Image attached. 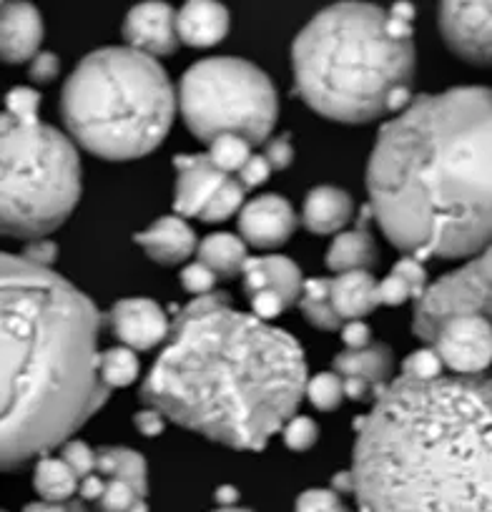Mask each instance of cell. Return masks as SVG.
Segmentation results:
<instances>
[{"label":"cell","instance_id":"6da1fadb","mask_svg":"<svg viewBox=\"0 0 492 512\" xmlns=\"http://www.w3.org/2000/svg\"><path fill=\"white\" fill-rule=\"evenodd\" d=\"M369 211L387 239L422 262L485 251L490 204V91L417 96L382 126L367 166Z\"/></svg>","mask_w":492,"mask_h":512},{"label":"cell","instance_id":"7a4b0ae2","mask_svg":"<svg viewBox=\"0 0 492 512\" xmlns=\"http://www.w3.org/2000/svg\"><path fill=\"white\" fill-rule=\"evenodd\" d=\"M307 359L292 334L209 292L176 314L141 400L234 450H264L297 415Z\"/></svg>","mask_w":492,"mask_h":512},{"label":"cell","instance_id":"3957f363","mask_svg":"<svg viewBox=\"0 0 492 512\" xmlns=\"http://www.w3.org/2000/svg\"><path fill=\"white\" fill-rule=\"evenodd\" d=\"M98 329L96 304L61 274L0 251V470L46 457L108 400Z\"/></svg>","mask_w":492,"mask_h":512},{"label":"cell","instance_id":"277c9868","mask_svg":"<svg viewBox=\"0 0 492 512\" xmlns=\"http://www.w3.org/2000/svg\"><path fill=\"white\" fill-rule=\"evenodd\" d=\"M354 422L359 512H490V379L397 377Z\"/></svg>","mask_w":492,"mask_h":512},{"label":"cell","instance_id":"5b68a950","mask_svg":"<svg viewBox=\"0 0 492 512\" xmlns=\"http://www.w3.org/2000/svg\"><path fill=\"white\" fill-rule=\"evenodd\" d=\"M297 93L322 116L364 123L387 113V98L410 88L415 43L387 36L375 3H337L299 31L292 48Z\"/></svg>","mask_w":492,"mask_h":512},{"label":"cell","instance_id":"8992f818","mask_svg":"<svg viewBox=\"0 0 492 512\" xmlns=\"http://www.w3.org/2000/svg\"><path fill=\"white\" fill-rule=\"evenodd\" d=\"M176 93L156 58L134 48L88 53L61 93V116L73 139L108 161L151 154L169 134Z\"/></svg>","mask_w":492,"mask_h":512},{"label":"cell","instance_id":"52a82bcc","mask_svg":"<svg viewBox=\"0 0 492 512\" xmlns=\"http://www.w3.org/2000/svg\"><path fill=\"white\" fill-rule=\"evenodd\" d=\"M81 199V161L68 136L38 116L0 113V234L46 239Z\"/></svg>","mask_w":492,"mask_h":512},{"label":"cell","instance_id":"ba28073f","mask_svg":"<svg viewBox=\"0 0 492 512\" xmlns=\"http://www.w3.org/2000/svg\"><path fill=\"white\" fill-rule=\"evenodd\" d=\"M179 106L196 139L211 144L219 136H239L262 144L279 116L272 78L241 58H206L184 73Z\"/></svg>","mask_w":492,"mask_h":512},{"label":"cell","instance_id":"9c48e42d","mask_svg":"<svg viewBox=\"0 0 492 512\" xmlns=\"http://www.w3.org/2000/svg\"><path fill=\"white\" fill-rule=\"evenodd\" d=\"M490 314V249L480 251L470 264L447 274L420 294L412 319L417 339L432 344L437 334L460 317Z\"/></svg>","mask_w":492,"mask_h":512},{"label":"cell","instance_id":"30bf717a","mask_svg":"<svg viewBox=\"0 0 492 512\" xmlns=\"http://www.w3.org/2000/svg\"><path fill=\"white\" fill-rule=\"evenodd\" d=\"M442 367H450L460 377H477L490 367L492 334L487 317H460L445 324L432 342Z\"/></svg>","mask_w":492,"mask_h":512},{"label":"cell","instance_id":"8fae6325","mask_svg":"<svg viewBox=\"0 0 492 512\" xmlns=\"http://www.w3.org/2000/svg\"><path fill=\"white\" fill-rule=\"evenodd\" d=\"M440 28L457 56L490 66V3H442Z\"/></svg>","mask_w":492,"mask_h":512},{"label":"cell","instance_id":"7c38bea8","mask_svg":"<svg viewBox=\"0 0 492 512\" xmlns=\"http://www.w3.org/2000/svg\"><path fill=\"white\" fill-rule=\"evenodd\" d=\"M111 332L126 349H154L169 337V319L151 299H121L106 317Z\"/></svg>","mask_w":492,"mask_h":512},{"label":"cell","instance_id":"4fadbf2b","mask_svg":"<svg viewBox=\"0 0 492 512\" xmlns=\"http://www.w3.org/2000/svg\"><path fill=\"white\" fill-rule=\"evenodd\" d=\"M123 36L134 51L151 58L171 56L179 48L176 11L169 3H141L123 21Z\"/></svg>","mask_w":492,"mask_h":512},{"label":"cell","instance_id":"5bb4252c","mask_svg":"<svg viewBox=\"0 0 492 512\" xmlns=\"http://www.w3.org/2000/svg\"><path fill=\"white\" fill-rule=\"evenodd\" d=\"M241 236L259 249L282 246L297 229V214L292 204L277 194H267L254 199L252 204L241 206L239 216Z\"/></svg>","mask_w":492,"mask_h":512},{"label":"cell","instance_id":"9a60e30c","mask_svg":"<svg viewBox=\"0 0 492 512\" xmlns=\"http://www.w3.org/2000/svg\"><path fill=\"white\" fill-rule=\"evenodd\" d=\"M43 43V18L31 3H0V61L26 63Z\"/></svg>","mask_w":492,"mask_h":512},{"label":"cell","instance_id":"2e32d148","mask_svg":"<svg viewBox=\"0 0 492 512\" xmlns=\"http://www.w3.org/2000/svg\"><path fill=\"white\" fill-rule=\"evenodd\" d=\"M174 166L179 169L174 196V211L179 219L181 216H199L211 196L216 194V189L229 179L211 164L206 154H181L174 159Z\"/></svg>","mask_w":492,"mask_h":512},{"label":"cell","instance_id":"e0dca14e","mask_svg":"<svg viewBox=\"0 0 492 512\" xmlns=\"http://www.w3.org/2000/svg\"><path fill=\"white\" fill-rule=\"evenodd\" d=\"M134 239L159 264H181L196 251L194 229L179 216H164Z\"/></svg>","mask_w":492,"mask_h":512},{"label":"cell","instance_id":"ac0fdd59","mask_svg":"<svg viewBox=\"0 0 492 512\" xmlns=\"http://www.w3.org/2000/svg\"><path fill=\"white\" fill-rule=\"evenodd\" d=\"M229 33V11L214 0H194L176 13V36L179 43L194 48H209L224 41Z\"/></svg>","mask_w":492,"mask_h":512},{"label":"cell","instance_id":"d6986e66","mask_svg":"<svg viewBox=\"0 0 492 512\" xmlns=\"http://www.w3.org/2000/svg\"><path fill=\"white\" fill-rule=\"evenodd\" d=\"M369 219H372V211H369V206H364L357 219V226L352 231L339 234L334 244L329 246L327 267L332 272H367V269L375 267L377 244L372 239V231H369Z\"/></svg>","mask_w":492,"mask_h":512},{"label":"cell","instance_id":"ffe728a7","mask_svg":"<svg viewBox=\"0 0 492 512\" xmlns=\"http://www.w3.org/2000/svg\"><path fill=\"white\" fill-rule=\"evenodd\" d=\"M329 304L342 322H359L380 307L375 277L369 272H347L329 279Z\"/></svg>","mask_w":492,"mask_h":512},{"label":"cell","instance_id":"44dd1931","mask_svg":"<svg viewBox=\"0 0 492 512\" xmlns=\"http://www.w3.org/2000/svg\"><path fill=\"white\" fill-rule=\"evenodd\" d=\"M302 219L312 234H334L352 219V199L337 186H317L304 199Z\"/></svg>","mask_w":492,"mask_h":512},{"label":"cell","instance_id":"7402d4cb","mask_svg":"<svg viewBox=\"0 0 492 512\" xmlns=\"http://www.w3.org/2000/svg\"><path fill=\"white\" fill-rule=\"evenodd\" d=\"M395 357L387 344H367L362 349H344L342 354L334 357V374L339 377H359L369 382L372 387L387 384Z\"/></svg>","mask_w":492,"mask_h":512},{"label":"cell","instance_id":"603a6c76","mask_svg":"<svg viewBox=\"0 0 492 512\" xmlns=\"http://www.w3.org/2000/svg\"><path fill=\"white\" fill-rule=\"evenodd\" d=\"M199 264H204L216 279H234L246 262V244L234 234H211L196 249Z\"/></svg>","mask_w":492,"mask_h":512},{"label":"cell","instance_id":"cb8c5ba5","mask_svg":"<svg viewBox=\"0 0 492 512\" xmlns=\"http://www.w3.org/2000/svg\"><path fill=\"white\" fill-rule=\"evenodd\" d=\"M96 472L108 480L129 482L146 497V460L129 447H103L96 452Z\"/></svg>","mask_w":492,"mask_h":512},{"label":"cell","instance_id":"d4e9b609","mask_svg":"<svg viewBox=\"0 0 492 512\" xmlns=\"http://www.w3.org/2000/svg\"><path fill=\"white\" fill-rule=\"evenodd\" d=\"M246 262L252 264V267L262 269L264 277H267L269 289L282 297V302L294 304L299 302V294H302V272H299L297 264L287 256H279V254H269V256H246Z\"/></svg>","mask_w":492,"mask_h":512},{"label":"cell","instance_id":"484cf974","mask_svg":"<svg viewBox=\"0 0 492 512\" xmlns=\"http://www.w3.org/2000/svg\"><path fill=\"white\" fill-rule=\"evenodd\" d=\"M33 485L43 502H66L78 490L76 475L63 465L61 457H41L36 465V475H33Z\"/></svg>","mask_w":492,"mask_h":512},{"label":"cell","instance_id":"4316f807","mask_svg":"<svg viewBox=\"0 0 492 512\" xmlns=\"http://www.w3.org/2000/svg\"><path fill=\"white\" fill-rule=\"evenodd\" d=\"M299 309H302L304 319L309 324H314L317 329H324V332H332V329L342 327V319L334 314L332 304H329V279L317 277L307 279L302 284V294H299Z\"/></svg>","mask_w":492,"mask_h":512},{"label":"cell","instance_id":"83f0119b","mask_svg":"<svg viewBox=\"0 0 492 512\" xmlns=\"http://www.w3.org/2000/svg\"><path fill=\"white\" fill-rule=\"evenodd\" d=\"M98 377L108 390L129 387L139 377V359L126 347L106 349V352L98 354Z\"/></svg>","mask_w":492,"mask_h":512},{"label":"cell","instance_id":"f1b7e54d","mask_svg":"<svg viewBox=\"0 0 492 512\" xmlns=\"http://www.w3.org/2000/svg\"><path fill=\"white\" fill-rule=\"evenodd\" d=\"M246 189L234 179H226L224 184L216 189V194L211 196L209 204L201 209L199 219L206 221V224H219V221H226L229 216H234L236 211L244 206Z\"/></svg>","mask_w":492,"mask_h":512},{"label":"cell","instance_id":"f546056e","mask_svg":"<svg viewBox=\"0 0 492 512\" xmlns=\"http://www.w3.org/2000/svg\"><path fill=\"white\" fill-rule=\"evenodd\" d=\"M206 156L221 174L229 176L231 171H239L246 164V159L252 156V146L239 136H219L211 141V151Z\"/></svg>","mask_w":492,"mask_h":512},{"label":"cell","instance_id":"4dcf8cb0","mask_svg":"<svg viewBox=\"0 0 492 512\" xmlns=\"http://www.w3.org/2000/svg\"><path fill=\"white\" fill-rule=\"evenodd\" d=\"M304 395L309 397V402H312L317 410L322 412H332L337 410L339 405H342V377L334 372H322L317 374V377H312L307 382V387H304Z\"/></svg>","mask_w":492,"mask_h":512},{"label":"cell","instance_id":"1f68e13d","mask_svg":"<svg viewBox=\"0 0 492 512\" xmlns=\"http://www.w3.org/2000/svg\"><path fill=\"white\" fill-rule=\"evenodd\" d=\"M61 460L68 470L76 475V480H83L86 475L96 472V452L81 440L63 442L61 445Z\"/></svg>","mask_w":492,"mask_h":512},{"label":"cell","instance_id":"d6a6232c","mask_svg":"<svg viewBox=\"0 0 492 512\" xmlns=\"http://www.w3.org/2000/svg\"><path fill=\"white\" fill-rule=\"evenodd\" d=\"M402 377L427 382V379L442 377V362L435 349H420L402 362Z\"/></svg>","mask_w":492,"mask_h":512},{"label":"cell","instance_id":"836d02e7","mask_svg":"<svg viewBox=\"0 0 492 512\" xmlns=\"http://www.w3.org/2000/svg\"><path fill=\"white\" fill-rule=\"evenodd\" d=\"M282 435H284V442H287L289 450L304 452V450H312L314 442H317V437H319V430H317V425H314V420L294 415L292 420L282 427Z\"/></svg>","mask_w":492,"mask_h":512},{"label":"cell","instance_id":"e575fe53","mask_svg":"<svg viewBox=\"0 0 492 512\" xmlns=\"http://www.w3.org/2000/svg\"><path fill=\"white\" fill-rule=\"evenodd\" d=\"M294 512H349L334 490H307L299 495Z\"/></svg>","mask_w":492,"mask_h":512},{"label":"cell","instance_id":"d590c367","mask_svg":"<svg viewBox=\"0 0 492 512\" xmlns=\"http://www.w3.org/2000/svg\"><path fill=\"white\" fill-rule=\"evenodd\" d=\"M38 108H41V93L33 91V88L18 86L6 96V111L11 113V116H38Z\"/></svg>","mask_w":492,"mask_h":512},{"label":"cell","instance_id":"8d00e7d4","mask_svg":"<svg viewBox=\"0 0 492 512\" xmlns=\"http://www.w3.org/2000/svg\"><path fill=\"white\" fill-rule=\"evenodd\" d=\"M377 299L380 304H387V307H397V304H405L407 299H415L410 284L400 277V274L392 272L385 282L377 284Z\"/></svg>","mask_w":492,"mask_h":512},{"label":"cell","instance_id":"74e56055","mask_svg":"<svg viewBox=\"0 0 492 512\" xmlns=\"http://www.w3.org/2000/svg\"><path fill=\"white\" fill-rule=\"evenodd\" d=\"M216 282H219V279H216L214 274H211L209 269H206L204 264H199V262L189 264V267L181 272V284H184L186 292L201 294V297H204V294H209V292H214Z\"/></svg>","mask_w":492,"mask_h":512},{"label":"cell","instance_id":"f35d334b","mask_svg":"<svg viewBox=\"0 0 492 512\" xmlns=\"http://www.w3.org/2000/svg\"><path fill=\"white\" fill-rule=\"evenodd\" d=\"M236 174H239V179L236 181H239L244 189H254V186H262L264 181L269 179L272 169H269V164L264 156H249V159H246V164L241 166Z\"/></svg>","mask_w":492,"mask_h":512},{"label":"cell","instance_id":"ab89813d","mask_svg":"<svg viewBox=\"0 0 492 512\" xmlns=\"http://www.w3.org/2000/svg\"><path fill=\"white\" fill-rule=\"evenodd\" d=\"M58 73H61V61H58L56 53L48 51H38L33 56L31 68H28V76L36 83H51Z\"/></svg>","mask_w":492,"mask_h":512},{"label":"cell","instance_id":"60d3db41","mask_svg":"<svg viewBox=\"0 0 492 512\" xmlns=\"http://www.w3.org/2000/svg\"><path fill=\"white\" fill-rule=\"evenodd\" d=\"M392 272L400 274V277L410 284L415 299H420V294L425 292V284H427V272L422 269V262H417V259H412V256H405V259H400V262L395 264Z\"/></svg>","mask_w":492,"mask_h":512},{"label":"cell","instance_id":"b9f144b4","mask_svg":"<svg viewBox=\"0 0 492 512\" xmlns=\"http://www.w3.org/2000/svg\"><path fill=\"white\" fill-rule=\"evenodd\" d=\"M249 299H252L254 317L262 319V322L279 317V314L284 312V307H287V304L282 302V297H279L274 289H264V292L254 294V297H249Z\"/></svg>","mask_w":492,"mask_h":512},{"label":"cell","instance_id":"7bdbcfd3","mask_svg":"<svg viewBox=\"0 0 492 512\" xmlns=\"http://www.w3.org/2000/svg\"><path fill=\"white\" fill-rule=\"evenodd\" d=\"M58 256V246L53 244V241H46V239H33L31 244L26 246V251H23V259H28L31 264H38V267H48L51 269V264L56 262Z\"/></svg>","mask_w":492,"mask_h":512},{"label":"cell","instance_id":"ee69618b","mask_svg":"<svg viewBox=\"0 0 492 512\" xmlns=\"http://www.w3.org/2000/svg\"><path fill=\"white\" fill-rule=\"evenodd\" d=\"M264 159H267L269 169H277V171L289 169L294 161V149H292V144H289L287 136H284V139L272 141V144L267 146V154H264Z\"/></svg>","mask_w":492,"mask_h":512},{"label":"cell","instance_id":"f6af8a7d","mask_svg":"<svg viewBox=\"0 0 492 512\" xmlns=\"http://www.w3.org/2000/svg\"><path fill=\"white\" fill-rule=\"evenodd\" d=\"M134 422H136V430L141 432V435H146V437H159L161 432H164V422H166V417L161 415V412H156V410H141L139 415L134 417Z\"/></svg>","mask_w":492,"mask_h":512},{"label":"cell","instance_id":"bcb514c9","mask_svg":"<svg viewBox=\"0 0 492 512\" xmlns=\"http://www.w3.org/2000/svg\"><path fill=\"white\" fill-rule=\"evenodd\" d=\"M342 342L347 344V349H362L369 344V327L364 322H347L342 324Z\"/></svg>","mask_w":492,"mask_h":512},{"label":"cell","instance_id":"7dc6e473","mask_svg":"<svg viewBox=\"0 0 492 512\" xmlns=\"http://www.w3.org/2000/svg\"><path fill=\"white\" fill-rule=\"evenodd\" d=\"M241 272L246 274V277H244V289H246V294H249V297H254V294H259V292H264V289H269V282H267V277H264L262 269L252 267V264H249V262H244Z\"/></svg>","mask_w":492,"mask_h":512},{"label":"cell","instance_id":"c3c4849f","mask_svg":"<svg viewBox=\"0 0 492 512\" xmlns=\"http://www.w3.org/2000/svg\"><path fill=\"white\" fill-rule=\"evenodd\" d=\"M342 392L354 402H364L372 397V384L359 377H342Z\"/></svg>","mask_w":492,"mask_h":512},{"label":"cell","instance_id":"681fc988","mask_svg":"<svg viewBox=\"0 0 492 512\" xmlns=\"http://www.w3.org/2000/svg\"><path fill=\"white\" fill-rule=\"evenodd\" d=\"M23 512H86L78 502H33Z\"/></svg>","mask_w":492,"mask_h":512},{"label":"cell","instance_id":"f907efd6","mask_svg":"<svg viewBox=\"0 0 492 512\" xmlns=\"http://www.w3.org/2000/svg\"><path fill=\"white\" fill-rule=\"evenodd\" d=\"M103 487H106V480H103L98 472H91V475L83 477L81 487H78V490H81V495L86 497V500H98V497H101V492H103Z\"/></svg>","mask_w":492,"mask_h":512},{"label":"cell","instance_id":"816d5d0a","mask_svg":"<svg viewBox=\"0 0 492 512\" xmlns=\"http://www.w3.org/2000/svg\"><path fill=\"white\" fill-rule=\"evenodd\" d=\"M390 16L395 18H402V21H410L415 18V8L410 6V3H395V6L390 8Z\"/></svg>","mask_w":492,"mask_h":512},{"label":"cell","instance_id":"f5cc1de1","mask_svg":"<svg viewBox=\"0 0 492 512\" xmlns=\"http://www.w3.org/2000/svg\"><path fill=\"white\" fill-rule=\"evenodd\" d=\"M236 497H239V492L234 487H219V492H216V500L221 502V507H234Z\"/></svg>","mask_w":492,"mask_h":512},{"label":"cell","instance_id":"db71d44e","mask_svg":"<svg viewBox=\"0 0 492 512\" xmlns=\"http://www.w3.org/2000/svg\"><path fill=\"white\" fill-rule=\"evenodd\" d=\"M214 512H252V510H239V507H219Z\"/></svg>","mask_w":492,"mask_h":512}]
</instances>
